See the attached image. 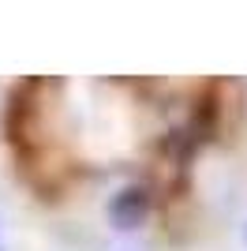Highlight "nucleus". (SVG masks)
Instances as JSON below:
<instances>
[{
    "mask_svg": "<svg viewBox=\"0 0 247 251\" xmlns=\"http://www.w3.org/2000/svg\"><path fill=\"white\" fill-rule=\"evenodd\" d=\"M143 214H146V195L139 188L120 191L113 199V206H109V218H113L116 229H135V225L143 221Z\"/></svg>",
    "mask_w": 247,
    "mask_h": 251,
    "instance_id": "1",
    "label": "nucleus"
}]
</instances>
